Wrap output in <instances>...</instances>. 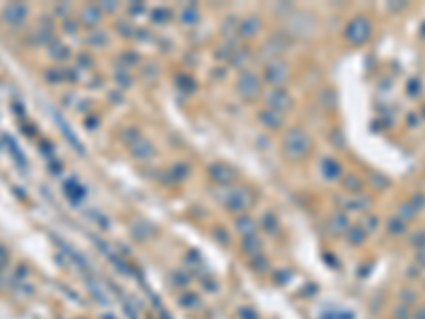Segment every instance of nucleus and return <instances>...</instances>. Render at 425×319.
<instances>
[{
	"instance_id": "f257e3e1",
	"label": "nucleus",
	"mask_w": 425,
	"mask_h": 319,
	"mask_svg": "<svg viewBox=\"0 0 425 319\" xmlns=\"http://www.w3.org/2000/svg\"><path fill=\"white\" fill-rule=\"evenodd\" d=\"M346 34H349L353 41L355 43H362V41H366V38H368V34H370V26H368V22H366V19H355V22L351 24V28L346 30Z\"/></svg>"
}]
</instances>
